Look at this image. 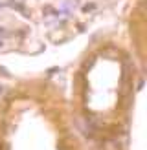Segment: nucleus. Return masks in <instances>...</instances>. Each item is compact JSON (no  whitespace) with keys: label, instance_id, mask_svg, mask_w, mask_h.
Masks as SVG:
<instances>
[{"label":"nucleus","instance_id":"nucleus-1","mask_svg":"<svg viewBox=\"0 0 147 150\" xmlns=\"http://www.w3.org/2000/svg\"><path fill=\"white\" fill-rule=\"evenodd\" d=\"M2 92H4V88H2V86H0V93H2Z\"/></svg>","mask_w":147,"mask_h":150},{"label":"nucleus","instance_id":"nucleus-2","mask_svg":"<svg viewBox=\"0 0 147 150\" xmlns=\"http://www.w3.org/2000/svg\"><path fill=\"white\" fill-rule=\"evenodd\" d=\"M0 150H2V145H0Z\"/></svg>","mask_w":147,"mask_h":150}]
</instances>
